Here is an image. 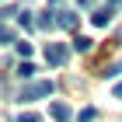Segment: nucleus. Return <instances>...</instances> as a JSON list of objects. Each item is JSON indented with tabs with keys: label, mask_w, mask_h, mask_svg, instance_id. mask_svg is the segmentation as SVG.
<instances>
[{
	"label": "nucleus",
	"mask_w": 122,
	"mask_h": 122,
	"mask_svg": "<svg viewBox=\"0 0 122 122\" xmlns=\"http://www.w3.org/2000/svg\"><path fill=\"white\" fill-rule=\"evenodd\" d=\"M56 91L52 87V80H35V84H28L25 91L14 98V101H21V105H28V101H38V98H49V94Z\"/></svg>",
	"instance_id": "nucleus-1"
},
{
	"label": "nucleus",
	"mask_w": 122,
	"mask_h": 122,
	"mask_svg": "<svg viewBox=\"0 0 122 122\" xmlns=\"http://www.w3.org/2000/svg\"><path fill=\"white\" fill-rule=\"evenodd\" d=\"M46 63L49 66H63L66 63V46L63 42H49L46 46Z\"/></svg>",
	"instance_id": "nucleus-2"
},
{
	"label": "nucleus",
	"mask_w": 122,
	"mask_h": 122,
	"mask_svg": "<svg viewBox=\"0 0 122 122\" xmlns=\"http://www.w3.org/2000/svg\"><path fill=\"white\" fill-rule=\"evenodd\" d=\"M56 25L66 31H77V25H80V18H77L73 10H56Z\"/></svg>",
	"instance_id": "nucleus-3"
},
{
	"label": "nucleus",
	"mask_w": 122,
	"mask_h": 122,
	"mask_svg": "<svg viewBox=\"0 0 122 122\" xmlns=\"http://www.w3.org/2000/svg\"><path fill=\"white\" fill-rule=\"evenodd\" d=\"M35 28H42V31L56 28V10H42V14H38V21H35Z\"/></svg>",
	"instance_id": "nucleus-4"
},
{
	"label": "nucleus",
	"mask_w": 122,
	"mask_h": 122,
	"mask_svg": "<svg viewBox=\"0 0 122 122\" xmlns=\"http://www.w3.org/2000/svg\"><path fill=\"white\" fill-rule=\"evenodd\" d=\"M108 21H112V7H101V10L91 14V25H94V28H105Z\"/></svg>",
	"instance_id": "nucleus-5"
},
{
	"label": "nucleus",
	"mask_w": 122,
	"mask_h": 122,
	"mask_svg": "<svg viewBox=\"0 0 122 122\" xmlns=\"http://www.w3.org/2000/svg\"><path fill=\"white\" fill-rule=\"evenodd\" d=\"M49 112H52V119H59V122H70V108H66L63 101H56L52 108H49Z\"/></svg>",
	"instance_id": "nucleus-6"
},
{
	"label": "nucleus",
	"mask_w": 122,
	"mask_h": 122,
	"mask_svg": "<svg viewBox=\"0 0 122 122\" xmlns=\"http://www.w3.org/2000/svg\"><path fill=\"white\" fill-rule=\"evenodd\" d=\"M119 73H122V59H115V63H108L101 70V77H119Z\"/></svg>",
	"instance_id": "nucleus-7"
},
{
	"label": "nucleus",
	"mask_w": 122,
	"mask_h": 122,
	"mask_svg": "<svg viewBox=\"0 0 122 122\" xmlns=\"http://www.w3.org/2000/svg\"><path fill=\"white\" fill-rule=\"evenodd\" d=\"M10 42H18V38L10 35V28L4 25V21H0V46H10Z\"/></svg>",
	"instance_id": "nucleus-8"
},
{
	"label": "nucleus",
	"mask_w": 122,
	"mask_h": 122,
	"mask_svg": "<svg viewBox=\"0 0 122 122\" xmlns=\"http://www.w3.org/2000/svg\"><path fill=\"white\" fill-rule=\"evenodd\" d=\"M18 25H21V28H35V18H31V10H21V14H18Z\"/></svg>",
	"instance_id": "nucleus-9"
},
{
	"label": "nucleus",
	"mask_w": 122,
	"mask_h": 122,
	"mask_svg": "<svg viewBox=\"0 0 122 122\" xmlns=\"http://www.w3.org/2000/svg\"><path fill=\"white\" fill-rule=\"evenodd\" d=\"M73 49H77V52H91V38L77 35V38H73Z\"/></svg>",
	"instance_id": "nucleus-10"
},
{
	"label": "nucleus",
	"mask_w": 122,
	"mask_h": 122,
	"mask_svg": "<svg viewBox=\"0 0 122 122\" xmlns=\"http://www.w3.org/2000/svg\"><path fill=\"white\" fill-rule=\"evenodd\" d=\"M35 70H38L35 63H21V66H18V77H25V80H28V77H35Z\"/></svg>",
	"instance_id": "nucleus-11"
},
{
	"label": "nucleus",
	"mask_w": 122,
	"mask_h": 122,
	"mask_svg": "<svg viewBox=\"0 0 122 122\" xmlns=\"http://www.w3.org/2000/svg\"><path fill=\"white\" fill-rule=\"evenodd\" d=\"M94 119H98V112H94V108H91V105H87V108H84V112H80V115H77V122H94Z\"/></svg>",
	"instance_id": "nucleus-12"
},
{
	"label": "nucleus",
	"mask_w": 122,
	"mask_h": 122,
	"mask_svg": "<svg viewBox=\"0 0 122 122\" xmlns=\"http://www.w3.org/2000/svg\"><path fill=\"white\" fill-rule=\"evenodd\" d=\"M14 49H18V56H25V59L31 56V42H14Z\"/></svg>",
	"instance_id": "nucleus-13"
},
{
	"label": "nucleus",
	"mask_w": 122,
	"mask_h": 122,
	"mask_svg": "<svg viewBox=\"0 0 122 122\" xmlns=\"http://www.w3.org/2000/svg\"><path fill=\"white\" fill-rule=\"evenodd\" d=\"M18 122H42V115L38 112H25V115H18Z\"/></svg>",
	"instance_id": "nucleus-14"
},
{
	"label": "nucleus",
	"mask_w": 122,
	"mask_h": 122,
	"mask_svg": "<svg viewBox=\"0 0 122 122\" xmlns=\"http://www.w3.org/2000/svg\"><path fill=\"white\" fill-rule=\"evenodd\" d=\"M10 14H21V10H18V7H0V21H4V25H7Z\"/></svg>",
	"instance_id": "nucleus-15"
},
{
	"label": "nucleus",
	"mask_w": 122,
	"mask_h": 122,
	"mask_svg": "<svg viewBox=\"0 0 122 122\" xmlns=\"http://www.w3.org/2000/svg\"><path fill=\"white\" fill-rule=\"evenodd\" d=\"M94 4H98V0H80V7H94Z\"/></svg>",
	"instance_id": "nucleus-16"
},
{
	"label": "nucleus",
	"mask_w": 122,
	"mask_h": 122,
	"mask_svg": "<svg viewBox=\"0 0 122 122\" xmlns=\"http://www.w3.org/2000/svg\"><path fill=\"white\" fill-rule=\"evenodd\" d=\"M115 98H122V84H115Z\"/></svg>",
	"instance_id": "nucleus-17"
},
{
	"label": "nucleus",
	"mask_w": 122,
	"mask_h": 122,
	"mask_svg": "<svg viewBox=\"0 0 122 122\" xmlns=\"http://www.w3.org/2000/svg\"><path fill=\"white\" fill-rule=\"evenodd\" d=\"M49 4H59V0H49Z\"/></svg>",
	"instance_id": "nucleus-18"
},
{
	"label": "nucleus",
	"mask_w": 122,
	"mask_h": 122,
	"mask_svg": "<svg viewBox=\"0 0 122 122\" xmlns=\"http://www.w3.org/2000/svg\"><path fill=\"white\" fill-rule=\"evenodd\" d=\"M112 4H122V0H112Z\"/></svg>",
	"instance_id": "nucleus-19"
}]
</instances>
